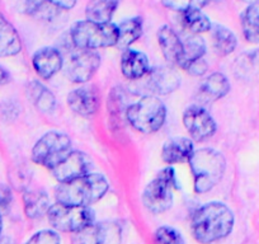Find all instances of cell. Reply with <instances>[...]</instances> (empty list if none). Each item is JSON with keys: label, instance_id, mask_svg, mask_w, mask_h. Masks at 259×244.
<instances>
[{"label": "cell", "instance_id": "16", "mask_svg": "<svg viewBox=\"0 0 259 244\" xmlns=\"http://www.w3.org/2000/svg\"><path fill=\"white\" fill-rule=\"evenodd\" d=\"M146 76H148L146 78V87L151 92L161 94V96L173 93L181 86V78L178 76V74L171 69L165 68V66L151 69L146 74Z\"/></svg>", "mask_w": 259, "mask_h": 244}, {"label": "cell", "instance_id": "11", "mask_svg": "<svg viewBox=\"0 0 259 244\" xmlns=\"http://www.w3.org/2000/svg\"><path fill=\"white\" fill-rule=\"evenodd\" d=\"M183 124L191 138L196 141H205L215 135L216 122L213 117L201 106L188 107L183 113Z\"/></svg>", "mask_w": 259, "mask_h": 244}, {"label": "cell", "instance_id": "23", "mask_svg": "<svg viewBox=\"0 0 259 244\" xmlns=\"http://www.w3.org/2000/svg\"><path fill=\"white\" fill-rule=\"evenodd\" d=\"M117 29H118V38L116 46L118 49H128L143 34V18L133 17V18L123 19L121 23L117 24Z\"/></svg>", "mask_w": 259, "mask_h": 244}, {"label": "cell", "instance_id": "9", "mask_svg": "<svg viewBox=\"0 0 259 244\" xmlns=\"http://www.w3.org/2000/svg\"><path fill=\"white\" fill-rule=\"evenodd\" d=\"M74 47V46H73ZM101 66V56L94 50L74 47V51L64 59L65 74L74 83H87L91 80Z\"/></svg>", "mask_w": 259, "mask_h": 244}, {"label": "cell", "instance_id": "33", "mask_svg": "<svg viewBox=\"0 0 259 244\" xmlns=\"http://www.w3.org/2000/svg\"><path fill=\"white\" fill-rule=\"evenodd\" d=\"M211 0H161L165 8L182 13L188 9H202L210 3Z\"/></svg>", "mask_w": 259, "mask_h": 244}, {"label": "cell", "instance_id": "28", "mask_svg": "<svg viewBox=\"0 0 259 244\" xmlns=\"http://www.w3.org/2000/svg\"><path fill=\"white\" fill-rule=\"evenodd\" d=\"M183 59H182V63L179 68L184 69V70L192 63L202 59L206 54V42L198 34H189L188 37H186L183 41Z\"/></svg>", "mask_w": 259, "mask_h": 244}, {"label": "cell", "instance_id": "6", "mask_svg": "<svg viewBox=\"0 0 259 244\" xmlns=\"http://www.w3.org/2000/svg\"><path fill=\"white\" fill-rule=\"evenodd\" d=\"M176 171L171 167L164 168L148 183L143 192L144 206L153 214H163L173 205L176 188Z\"/></svg>", "mask_w": 259, "mask_h": 244}, {"label": "cell", "instance_id": "27", "mask_svg": "<svg viewBox=\"0 0 259 244\" xmlns=\"http://www.w3.org/2000/svg\"><path fill=\"white\" fill-rule=\"evenodd\" d=\"M244 37L251 44H259V0L250 3L241 14Z\"/></svg>", "mask_w": 259, "mask_h": 244}, {"label": "cell", "instance_id": "2", "mask_svg": "<svg viewBox=\"0 0 259 244\" xmlns=\"http://www.w3.org/2000/svg\"><path fill=\"white\" fill-rule=\"evenodd\" d=\"M109 183L101 173H87L71 181L62 182L55 190L56 202L65 205L91 206L106 196Z\"/></svg>", "mask_w": 259, "mask_h": 244}, {"label": "cell", "instance_id": "36", "mask_svg": "<svg viewBox=\"0 0 259 244\" xmlns=\"http://www.w3.org/2000/svg\"><path fill=\"white\" fill-rule=\"evenodd\" d=\"M12 201H13V195H12L11 188L0 183V214L8 210Z\"/></svg>", "mask_w": 259, "mask_h": 244}, {"label": "cell", "instance_id": "26", "mask_svg": "<svg viewBox=\"0 0 259 244\" xmlns=\"http://www.w3.org/2000/svg\"><path fill=\"white\" fill-rule=\"evenodd\" d=\"M182 26L191 34H200L210 31L212 23L202 9H188L181 13Z\"/></svg>", "mask_w": 259, "mask_h": 244}, {"label": "cell", "instance_id": "29", "mask_svg": "<svg viewBox=\"0 0 259 244\" xmlns=\"http://www.w3.org/2000/svg\"><path fill=\"white\" fill-rule=\"evenodd\" d=\"M235 73L243 79H259V50L241 55L236 60Z\"/></svg>", "mask_w": 259, "mask_h": 244}, {"label": "cell", "instance_id": "4", "mask_svg": "<svg viewBox=\"0 0 259 244\" xmlns=\"http://www.w3.org/2000/svg\"><path fill=\"white\" fill-rule=\"evenodd\" d=\"M69 37L74 47L83 50H98L116 46L118 29L117 24L112 22L96 23L85 19L73 24Z\"/></svg>", "mask_w": 259, "mask_h": 244}, {"label": "cell", "instance_id": "13", "mask_svg": "<svg viewBox=\"0 0 259 244\" xmlns=\"http://www.w3.org/2000/svg\"><path fill=\"white\" fill-rule=\"evenodd\" d=\"M68 106L79 116H93L99 108L98 89L91 84L74 89L68 96Z\"/></svg>", "mask_w": 259, "mask_h": 244}, {"label": "cell", "instance_id": "39", "mask_svg": "<svg viewBox=\"0 0 259 244\" xmlns=\"http://www.w3.org/2000/svg\"><path fill=\"white\" fill-rule=\"evenodd\" d=\"M9 82V74L7 73L3 66H0V86H4Z\"/></svg>", "mask_w": 259, "mask_h": 244}, {"label": "cell", "instance_id": "8", "mask_svg": "<svg viewBox=\"0 0 259 244\" xmlns=\"http://www.w3.org/2000/svg\"><path fill=\"white\" fill-rule=\"evenodd\" d=\"M46 215L52 228L64 233H75L93 224L96 219L93 210L88 206L65 205L60 202L50 206Z\"/></svg>", "mask_w": 259, "mask_h": 244}, {"label": "cell", "instance_id": "5", "mask_svg": "<svg viewBox=\"0 0 259 244\" xmlns=\"http://www.w3.org/2000/svg\"><path fill=\"white\" fill-rule=\"evenodd\" d=\"M126 119L139 133L154 134L165 124V104L158 97L145 96L127 107Z\"/></svg>", "mask_w": 259, "mask_h": 244}, {"label": "cell", "instance_id": "15", "mask_svg": "<svg viewBox=\"0 0 259 244\" xmlns=\"http://www.w3.org/2000/svg\"><path fill=\"white\" fill-rule=\"evenodd\" d=\"M158 44L163 56L171 65L181 66L183 59V41L170 26H161L158 31Z\"/></svg>", "mask_w": 259, "mask_h": 244}, {"label": "cell", "instance_id": "40", "mask_svg": "<svg viewBox=\"0 0 259 244\" xmlns=\"http://www.w3.org/2000/svg\"><path fill=\"white\" fill-rule=\"evenodd\" d=\"M241 2H244V3L250 4V3H254V2H258V0H241Z\"/></svg>", "mask_w": 259, "mask_h": 244}, {"label": "cell", "instance_id": "20", "mask_svg": "<svg viewBox=\"0 0 259 244\" xmlns=\"http://www.w3.org/2000/svg\"><path fill=\"white\" fill-rule=\"evenodd\" d=\"M21 50L22 42L18 32L0 12V57L16 56Z\"/></svg>", "mask_w": 259, "mask_h": 244}, {"label": "cell", "instance_id": "18", "mask_svg": "<svg viewBox=\"0 0 259 244\" xmlns=\"http://www.w3.org/2000/svg\"><path fill=\"white\" fill-rule=\"evenodd\" d=\"M229 91H230L229 79L224 74L213 73L201 83L196 98L200 103H210L224 98Z\"/></svg>", "mask_w": 259, "mask_h": 244}, {"label": "cell", "instance_id": "3", "mask_svg": "<svg viewBox=\"0 0 259 244\" xmlns=\"http://www.w3.org/2000/svg\"><path fill=\"white\" fill-rule=\"evenodd\" d=\"M196 193H207L223 179L226 159L219 150L202 148L194 150L189 158Z\"/></svg>", "mask_w": 259, "mask_h": 244}, {"label": "cell", "instance_id": "17", "mask_svg": "<svg viewBox=\"0 0 259 244\" xmlns=\"http://www.w3.org/2000/svg\"><path fill=\"white\" fill-rule=\"evenodd\" d=\"M150 70L149 60L144 52L134 49H124L121 57V71L128 80H139Z\"/></svg>", "mask_w": 259, "mask_h": 244}, {"label": "cell", "instance_id": "14", "mask_svg": "<svg viewBox=\"0 0 259 244\" xmlns=\"http://www.w3.org/2000/svg\"><path fill=\"white\" fill-rule=\"evenodd\" d=\"M32 65L42 79H51L64 66V56L54 47H42L34 52Z\"/></svg>", "mask_w": 259, "mask_h": 244}, {"label": "cell", "instance_id": "31", "mask_svg": "<svg viewBox=\"0 0 259 244\" xmlns=\"http://www.w3.org/2000/svg\"><path fill=\"white\" fill-rule=\"evenodd\" d=\"M124 93L119 87L112 89L108 97V113L111 116L112 125H118L122 122V116L126 117L127 107L124 104Z\"/></svg>", "mask_w": 259, "mask_h": 244}, {"label": "cell", "instance_id": "24", "mask_svg": "<svg viewBox=\"0 0 259 244\" xmlns=\"http://www.w3.org/2000/svg\"><path fill=\"white\" fill-rule=\"evenodd\" d=\"M118 4V0H91L85 8L87 19L96 23H109Z\"/></svg>", "mask_w": 259, "mask_h": 244}, {"label": "cell", "instance_id": "22", "mask_svg": "<svg viewBox=\"0 0 259 244\" xmlns=\"http://www.w3.org/2000/svg\"><path fill=\"white\" fill-rule=\"evenodd\" d=\"M27 97L42 113H51L56 107V99L51 91L37 80L31 82L27 86Z\"/></svg>", "mask_w": 259, "mask_h": 244}, {"label": "cell", "instance_id": "32", "mask_svg": "<svg viewBox=\"0 0 259 244\" xmlns=\"http://www.w3.org/2000/svg\"><path fill=\"white\" fill-rule=\"evenodd\" d=\"M154 244H186V241L177 229L165 225L155 230Z\"/></svg>", "mask_w": 259, "mask_h": 244}, {"label": "cell", "instance_id": "25", "mask_svg": "<svg viewBox=\"0 0 259 244\" xmlns=\"http://www.w3.org/2000/svg\"><path fill=\"white\" fill-rule=\"evenodd\" d=\"M24 213L27 218L38 219L47 214L50 209V198L44 191H24Z\"/></svg>", "mask_w": 259, "mask_h": 244}, {"label": "cell", "instance_id": "30", "mask_svg": "<svg viewBox=\"0 0 259 244\" xmlns=\"http://www.w3.org/2000/svg\"><path fill=\"white\" fill-rule=\"evenodd\" d=\"M59 9L47 0H24L23 12L28 16L41 21H51Z\"/></svg>", "mask_w": 259, "mask_h": 244}, {"label": "cell", "instance_id": "1", "mask_svg": "<svg viewBox=\"0 0 259 244\" xmlns=\"http://www.w3.org/2000/svg\"><path fill=\"white\" fill-rule=\"evenodd\" d=\"M234 214L225 204L208 202L194 211L191 221V230L193 238L202 244L226 238L233 231Z\"/></svg>", "mask_w": 259, "mask_h": 244}, {"label": "cell", "instance_id": "41", "mask_svg": "<svg viewBox=\"0 0 259 244\" xmlns=\"http://www.w3.org/2000/svg\"><path fill=\"white\" fill-rule=\"evenodd\" d=\"M2 230H3V221H2V216H0V235H2Z\"/></svg>", "mask_w": 259, "mask_h": 244}, {"label": "cell", "instance_id": "19", "mask_svg": "<svg viewBox=\"0 0 259 244\" xmlns=\"http://www.w3.org/2000/svg\"><path fill=\"white\" fill-rule=\"evenodd\" d=\"M194 151L193 143L187 138H173L165 141L161 149V159L168 164H178L189 160Z\"/></svg>", "mask_w": 259, "mask_h": 244}, {"label": "cell", "instance_id": "37", "mask_svg": "<svg viewBox=\"0 0 259 244\" xmlns=\"http://www.w3.org/2000/svg\"><path fill=\"white\" fill-rule=\"evenodd\" d=\"M207 69H208L207 63H206V60L202 57V59H200V60H197V61L192 63L191 65L186 69V71L189 74V75L201 76V75H203L206 71H207Z\"/></svg>", "mask_w": 259, "mask_h": 244}, {"label": "cell", "instance_id": "34", "mask_svg": "<svg viewBox=\"0 0 259 244\" xmlns=\"http://www.w3.org/2000/svg\"><path fill=\"white\" fill-rule=\"evenodd\" d=\"M21 107L13 99H7L0 103V119L6 122H12L19 116Z\"/></svg>", "mask_w": 259, "mask_h": 244}, {"label": "cell", "instance_id": "7", "mask_svg": "<svg viewBox=\"0 0 259 244\" xmlns=\"http://www.w3.org/2000/svg\"><path fill=\"white\" fill-rule=\"evenodd\" d=\"M70 151L71 140L66 134L49 131L34 144L31 158L33 163L51 171L54 167L61 163Z\"/></svg>", "mask_w": 259, "mask_h": 244}, {"label": "cell", "instance_id": "21", "mask_svg": "<svg viewBox=\"0 0 259 244\" xmlns=\"http://www.w3.org/2000/svg\"><path fill=\"white\" fill-rule=\"evenodd\" d=\"M213 50L219 56H228L235 51L238 46V38L235 33L223 24H212L211 27Z\"/></svg>", "mask_w": 259, "mask_h": 244}, {"label": "cell", "instance_id": "35", "mask_svg": "<svg viewBox=\"0 0 259 244\" xmlns=\"http://www.w3.org/2000/svg\"><path fill=\"white\" fill-rule=\"evenodd\" d=\"M24 244H61L60 235L54 230L37 231Z\"/></svg>", "mask_w": 259, "mask_h": 244}, {"label": "cell", "instance_id": "10", "mask_svg": "<svg viewBox=\"0 0 259 244\" xmlns=\"http://www.w3.org/2000/svg\"><path fill=\"white\" fill-rule=\"evenodd\" d=\"M122 226L117 221H101L73 233L71 244H121Z\"/></svg>", "mask_w": 259, "mask_h": 244}, {"label": "cell", "instance_id": "12", "mask_svg": "<svg viewBox=\"0 0 259 244\" xmlns=\"http://www.w3.org/2000/svg\"><path fill=\"white\" fill-rule=\"evenodd\" d=\"M91 167V159L85 154L81 153V151L71 150L61 163H59L51 169V174L56 178V181L62 183V182H68L84 176V174L88 173Z\"/></svg>", "mask_w": 259, "mask_h": 244}, {"label": "cell", "instance_id": "38", "mask_svg": "<svg viewBox=\"0 0 259 244\" xmlns=\"http://www.w3.org/2000/svg\"><path fill=\"white\" fill-rule=\"evenodd\" d=\"M49 3L56 7L57 9H62V11H70L76 6L78 0H47Z\"/></svg>", "mask_w": 259, "mask_h": 244}]
</instances>
